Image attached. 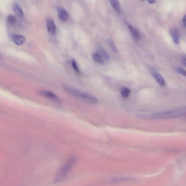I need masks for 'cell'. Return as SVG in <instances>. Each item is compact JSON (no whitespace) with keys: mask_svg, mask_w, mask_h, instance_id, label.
Here are the masks:
<instances>
[{"mask_svg":"<svg viewBox=\"0 0 186 186\" xmlns=\"http://www.w3.org/2000/svg\"><path fill=\"white\" fill-rule=\"evenodd\" d=\"M111 4L113 8L116 12L120 13V3L118 1H110Z\"/></svg>","mask_w":186,"mask_h":186,"instance_id":"cell-13","label":"cell"},{"mask_svg":"<svg viewBox=\"0 0 186 186\" xmlns=\"http://www.w3.org/2000/svg\"><path fill=\"white\" fill-rule=\"evenodd\" d=\"M47 26L49 32L52 34L54 35L56 33V28L54 22L52 20L49 19L47 22Z\"/></svg>","mask_w":186,"mask_h":186,"instance_id":"cell-8","label":"cell"},{"mask_svg":"<svg viewBox=\"0 0 186 186\" xmlns=\"http://www.w3.org/2000/svg\"><path fill=\"white\" fill-rule=\"evenodd\" d=\"M71 64L72 67H73L74 70L75 71V72L78 73H80V70H79L76 61H75L74 60H72Z\"/></svg>","mask_w":186,"mask_h":186,"instance_id":"cell-18","label":"cell"},{"mask_svg":"<svg viewBox=\"0 0 186 186\" xmlns=\"http://www.w3.org/2000/svg\"><path fill=\"white\" fill-rule=\"evenodd\" d=\"M120 93L123 97L127 98L130 95V91L128 88L123 87L121 89Z\"/></svg>","mask_w":186,"mask_h":186,"instance_id":"cell-14","label":"cell"},{"mask_svg":"<svg viewBox=\"0 0 186 186\" xmlns=\"http://www.w3.org/2000/svg\"><path fill=\"white\" fill-rule=\"evenodd\" d=\"M171 34L174 43L176 45H178L180 42L179 35L178 31L176 29L174 28L172 30Z\"/></svg>","mask_w":186,"mask_h":186,"instance_id":"cell-10","label":"cell"},{"mask_svg":"<svg viewBox=\"0 0 186 186\" xmlns=\"http://www.w3.org/2000/svg\"><path fill=\"white\" fill-rule=\"evenodd\" d=\"M12 8L14 13L17 16L20 18H23L24 16L23 11L18 3H14L13 4Z\"/></svg>","mask_w":186,"mask_h":186,"instance_id":"cell-9","label":"cell"},{"mask_svg":"<svg viewBox=\"0 0 186 186\" xmlns=\"http://www.w3.org/2000/svg\"><path fill=\"white\" fill-rule=\"evenodd\" d=\"M11 39L14 43L18 45H21L25 42V38L22 35L14 34L12 35Z\"/></svg>","mask_w":186,"mask_h":186,"instance_id":"cell-5","label":"cell"},{"mask_svg":"<svg viewBox=\"0 0 186 186\" xmlns=\"http://www.w3.org/2000/svg\"><path fill=\"white\" fill-rule=\"evenodd\" d=\"M39 94L43 97L53 101L59 102L60 101L59 98L56 95L54 94L53 92L49 91H41L39 92Z\"/></svg>","mask_w":186,"mask_h":186,"instance_id":"cell-3","label":"cell"},{"mask_svg":"<svg viewBox=\"0 0 186 186\" xmlns=\"http://www.w3.org/2000/svg\"><path fill=\"white\" fill-rule=\"evenodd\" d=\"M92 56L93 59L97 63L101 65L104 64L105 63L103 58L98 52H94L92 54Z\"/></svg>","mask_w":186,"mask_h":186,"instance_id":"cell-11","label":"cell"},{"mask_svg":"<svg viewBox=\"0 0 186 186\" xmlns=\"http://www.w3.org/2000/svg\"><path fill=\"white\" fill-rule=\"evenodd\" d=\"M7 20H8V23L11 24V25H14L16 23V17L14 15H9V16H8Z\"/></svg>","mask_w":186,"mask_h":186,"instance_id":"cell-15","label":"cell"},{"mask_svg":"<svg viewBox=\"0 0 186 186\" xmlns=\"http://www.w3.org/2000/svg\"><path fill=\"white\" fill-rule=\"evenodd\" d=\"M58 16L61 21L65 22L67 20L69 15L64 8H60L58 9Z\"/></svg>","mask_w":186,"mask_h":186,"instance_id":"cell-6","label":"cell"},{"mask_svg":"<svg viewBox=\"0 0 186 186\" xmlns=\"http://www.w3.org/2000/svg\"><path fill=\"white\" fill-rule=\"evenodd\" d=\"M63 88L68 94L79 100L92 104L98 103V100L95 96L89 93L81 91L67 86H64Z\"/></svg>","mask_w":186,"mask_h":186,"instance_id":"cell-1","label":"cell"},{"mask_svg":"<svg viewBox=\"0 0 186 186\" xmlns=\"http://www.w3.org/2000/svg\"><path fill=\"white\" fill-rule=\"evenodd\" d=\"M150 70L153 78L158 82L159 84L162 86H165L166 85L165 82L160 74L152 67H150Z\"/></svg>","mask_w":186,"mask_h":186,"instance_id":"cell-4","label":"cell"},{"mask_svg":"<svg viewBox=\"0 0 186 186\" xmlns=\"http://www.w3.org/2000/svg\"><path fill=\"white\" fill-rule=\"evenodd\" d=\"M135 180L134 179L131 178V177H118V178L113 179L112 181L116 182L129 181V180Z\"/></svg>","mask_w":186,"mask_h":186,"instance_id":"cell-16","label":"cell"},{"mask_svg":"<svg viewBox=\"0 0 186 186\" xmlns=\"http://www.w3.org/2000/svg\"><path fill=\"white\" fill-rule=\"evenodd\" d=\"M182 62L184 66L186 67V55H183L182 57Z\"/></svg>","mask_w":186,"mask_h":186,"instance_id":"cell-20","label":"cell"},{"mask_svg":"<svg viewBox=\"0 0 186 186\" xmlns=\"http://www.w3.org/2000/svg\"><path fill=\"white\" fill-rule=\"evenodd\" d=\"M148 2L150 4H152L156 2V1H154V0H149V1H148Z\"/></svg>","mask_w":186,"mask_h":186,"instance_id":"cell-22","label":"cell"},{"mask_svg":"<svg viewBox=\"0 0 186 186\" xmlns=\"http://www.w3.org/2000/svg\"><path fill=\"white\" fill-rule=\"evenodd\" d=\"M77 160V159L75 157H72L67 160L56 173L54 182H59L65 178L76 164Z\"/></svg>","mask_w":186,"mask_h":186,"instance_id":"cell-2","label":"cell"},{"mask_svg":"<svg viewBox=\"0 0 186 186\" xmlns=\"http://www.w3.org/2000/svg\"><path fill=\"white\" fill-rule=\"evenodd\" d=\"M183 25L185 27H186V15H185L183 19Z\"/></svg>","mask_w":186,"mask_h":186,"instance_id":"cell-21","label":"cell"},{"mask_svg":"<svg viewBox=\"0 0 186 186\" xmlns=\"http://www.w3.org/2000/svg\"><path fill=\"white\" fill-rule=\"evenodd\" d=\"M108 43L110 47L113 51L116 52V53H118V50L117 47H116V45H115L114 43L110 39L108 40Z\"/></svg>","mask_w":186,"mask_h":186,"instance_id":"cell-17","label":"cell"},{"mask_svg":"<svg viewBox=\"0 0 186 186\" xmlns=\"http://www.w3.org/2000/svg\"><path fill=\"white\" fill-rule=\"evenodd\" d=\"M98 53L101 56L106 60H109L110 59V56L108 52L106 51L105 49L102 48H99L98 49Z\"/></svg>","mask_w":186,"mask_h":186,"instance_id":"cell-12","label":"cell"},{"mask_svg":"<svg viewBox=\"0 0 186 186\" xmlns=\"http://www.w3.org/2000/svg\"><path fill=\"white\" fill-rule=\"evenodd\" d=\"M126 25H127L128 28L131 32L132 34L134 36V37L136 39L139 40L140 38V34L139 33L137 29L133 26L132 25H130V23L127 21H125Z\"/></svg>","mask_w":186,"mask_h":186,"instance_id":"cell-7","label":"cell"},{"mask_svg":"<svg viewBox=\"0 0 186 186\" xmlns=\"http://www.w3.org/2000/svg\"><path fill=\"white\" fill-rule=\"evenodd\" d=\"M177 73L180 74L183 76L186 77V71L181 67H178L176 69Z\"/></svg>","mask_w":186,"mask_h":186,"instance_id":"cell-19","label":"cell"}]
</instances>
